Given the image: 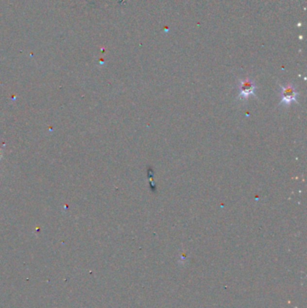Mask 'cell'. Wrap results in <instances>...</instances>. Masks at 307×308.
<instances>
[{
    "mask_svg": "<svg viewBox=\"0 0 307 308\" xmlns=\"http://www.w3.org/2000/svg\"><path fill=\"white\" fill-rule=\"evenodd\" d=\"M297 91L292 85L287 86H282V92H281V105H289L292 102L296 101Z\"/></svg>",
    "mask_w": 307,
    "mask_h": 308,
    "instance_id": "cell-2",
    "label": "cell"
},
{
    "mask_svg": "<svg viewBox=\"0 0 307 308\" xmlns=\"http://www.w3.org/2000/svg\"><path fill=\"white\" fill-rule=\"evenodd\" d=\"M239 99L244 100V99H248L250 96L255 95L256 86L252 80H241L239 83Z\"/></svg>",
    "mask_w": 307,
    "mask_h": 308,
    "instance_id": "cell-1",
    "label": "cell"
}]
</instances>
